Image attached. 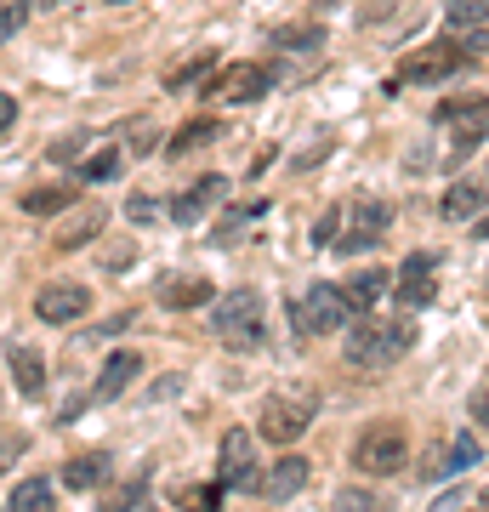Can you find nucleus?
Returning <instances> with one entry per match:
<instances>
[{
	"instance_id": "1",
	"label": "nucleus",
	"mask_w": 489,
	"mask_h": 512,
	"mask_svg": "<svg viewBox=\"0 0 489 512\" xmlns=\"http://www.w3.org/2000/svg\"><path fill=\"white\" fill-rule=\"evenodd\" d=\"M410 342H416V325L404 319V325H387V319H353V330H347V365H359V370H381V365H393V359H404L410 353Z\"/></svg>"
},
{
	"instance_id": "2",
	"label": "nucleus",
	"mask_w": 489,
	"mask_h": 512,
	"mask_svg": "<svg viewBox=\"0 0 489 512\" xmlns=\"http://www.w3.org/2000/svg\"><path fill=\"white\" fill-rule=\"evenodd\" d=\"M313 416H319V399H313L308 387H285V393H268V399H262L256 433L268 444H296L313 427Z\"/></svg>"
},
{
	"instance_id": "3",
	"label": "nucleus",
	"mask_w": 489,
	"mask_h": 512,
	"mask_svg": "<svg viewBox=\"0 0 489 512\" xmlns=\"http://www.w3.org/2000/svg\"><path fill=\"white\" fill-rule=\"evenodd\" d=\"M410 461V444H404V427L393 421H376V427H364L359 444H353V467L370 478H393Z\"/></svg>"
},
{
	"instance_id": "4",
	"label": "nucleus",
	"mask_w": 489,
	"mask_h": 512,
	"mask_svg": "<svg viewBox=\"0 0 489 512\" xmlns=\"http://www.w3.org/2000/svg\"><path fill=\"white\" fill-rule=\"evenodd\" d=\"M217 336L234 353H256L262 348V296L256 291H228L217 302Z\"/></svg>"
},
{
	"instance_id": "5",
	"label": "nucleus",
	"mask_w": 489,
	"mask_h": 512,
	"mask_svg": "<svg viewBox=\"0 0 489 512\" xmlns=\"http://www.w3.org/2000/svg\"><path fill=\"white\" fill-rule=\"evenodd\" d=\"M290 325L296 336H330V330L347 325V302H342V285H313L308 296L290 302Z\"/></svg>"
},
{
	"instance_id": "6",
	"label": "nucleus",
	"mask_w": 489,
	"mask_h": 512,
	"mask_svg": "<svg viewBox=\"0 0 489 512\" xmlns=\"http://www.w3.org/2000/svg\"><path fill=\"white\" fill-rule=\"evenodd\" d=\"M393 228V211L381 200H359L342 211V228H336V251L353 256V251H370V245H381V234Z\"/></svg>"
},
{
	"instance_id": "7",
	"label": "nucleus",
	"mask_w": 489,
	"mask_h": 512,
	"mask_svg": "<svg viewBox=\"0 0 489 512\" xmlns=\"http://www.w3.org/2000/svg\"><path fill=\"white\" fill-rule=\"evenodd\" d=\"M433 120H444L455 131V160H467L489 131V97H450V103H438Z\"/></svg>"
},
{
	"instance_id": "8",
	"label": "nucleus",
	"mask_w": 489,
	"mask_h": 512,
	"mask_svg": "<svg viewBox=\"0 0 489 512\" xmlns=\"http://www.w3.org/2000/svg\"><path fill=\"white\" fill-rule=\"evenodd\" d=\"M472 57L455 46V40H433V46H421L399 63V80H421V86H433V80H455V74H467Z\"/></svg>"
},
{
	"instance_id": "9",
	"label": "nucleus",
	"mask_w": 489,
	"mask_h": 512,
	"mask_svg": "<svg viewBox=\"0 0 489 512\" xmlns=\"http://www.w3.org/2000/svg\"><path fill=\"white\" fill-rule=\"evenodd\" d=\"M217 478L228 484V490H256V484H262V473H256V433H251V427H228V433H222Z\"/></svg>"
},
{
	"instance_id": "10",
	"label": "nucleus",
	"mask_w": 489,
	"mask_h": 512,
	"mask_svg": "<svg viewBox=\"0 0 489 512\" xmlns=\"http://www.w3.org/2000/svg\"><path fill=\"white\" fill-rule=\"evenodd\" d=\"M393 296H399L404 308H427V302L438 296V256L433 251L404 256L399 279H393Z\"/></svg>"
},
{
	"instance_id": "11",
	"label": "nucleus",
	"mask_w": 489,
	"mask_h": 512,
	"mask_svg": "<svg viewBox=\"0 0 489 512\" xmlns=\"http://www.w3.org/2000/svg\"><path fill=\"white\" fill-rule=\"evenodd\" d=\"M268 86H273V69H262V63H234L222 80L205 86V97H217V103H256Z\"/></svg>"
},
{
	"instance_id": "12",
	"label": "nucleus",
	"mask_w": 489,
	"mask_h": 512,
	"mask_svg": "<svg viewBox=\"0 0 489 512\" xmlns=\"http://www.w3.org/2000/svg\"><path fill=\"white\" fill-rule=\"evenodd\" d=\"M86 308H91V291L74 285V279H57V285H46L35 296V319H46V325H74Z\"/></svg>"
},
{
	"instance_id": "13",
	"label": "nucleus",
	"mask_w": 489,
	"mask_h": 512,
	"mask_svg": "<svg viewBox=\"0 0 489 512\" xmlns=\"http://www.w3.org/2000/svg\"><path fill=\"white\" fill-rule=\"evenodd\" d=\"M222 194H228V183H222V177H200L194 188H182L177 200H171V222H177V228H194V222H200L205 211L222 200Z\"/></svg>"
},
{
	"instance_id": "14",
	"label": "nucleus",
	"mask_w": 489,
	"mask_h": 512,
	"mask_svg": "<svg viewBox=\"0 0 489 512\" xmlns=\"http://www.w3.org/2000/svg\"><path fill=\"white\" fill-rule=\"evenodd\" d=\"M103 228H109V211H103V205H80V217H69L52 234V251H80V245H91Z\"/></svg>"
},
{
	"instance_id": "15",
	"label": "nucleus",
	"mask_w": 489,
	"mask_h": 512,
	"mask_svg": "<svg viewBox=\"0 0 489 512\" xmlns=\"http://www.w3.org/2000/svg\"><path fill=\"white\" fill-rule=\"evenodd\" d=\"M160 302L171 313H188V308H200V302H217V296H211V279H200V274H165Z\"/></svg>"
},
{
	"instance_id": "16",
	"label": "nucleus",
	"mask_w": 489,
	"mask_h": 512,
	"mask_svg": "<svg viewBox=\"0 0 489 512\" xmlns=\"http://www.w3.org/2000/svg\"><path fill=\"white\" fill-rule=\"evenodd\" d=\"M387 285H393V279H387V268H364V274H353V279L342 285L347 313H353V319H364V313H370L381 296H387Z\"/></svg>"
},
{
	"instance_id": "17",
	"label": "nucleus",
	"mask_w": 489,
	"mask_h": 512,
	"mask_svg": "<svg viewBox=\"0 0 489 512\" xmlns=\"http://www.w3.org/2000/svg\"><path fill=\"white\" fill-rule=\"evenodd\" d=\"M137 370H143V359H137V353H109V359H103V370H97V387H91V399H120V393H126L131 382H137Z\"/></svg>"
},
{
	"instance_id": "18",
	"label": "nucleus",
	"mask_w": 489,
	"mask_h": 512,
	"mask_svg": "<svg viewBox=\"0 0 489 512\" xmlns=\"http://www.w3.org/2000/svg\"><path fill=\"white\" fill-rule=\"evenodd\" d=\"M109 450H80V456H69L63 461V484H69V490H97V484H103V478H109Z\"/></svg>"
},
{
	"instance_id": "19",
	"label": "nucleus",
	"mask_w": 489,
	"mask_h": 512,
	"mask_svg": "<svg viewBox=\"0 0 489 512\" xmlns=\"http://www.w3.org/2000/svg\"><path fill=\"white\" fill-rule=\"evenodd\" d=\"M6 365H12V382H18V393H29V399H35L40 387H46V359H40V348H23V342H12V348H6Z\"/></svg>"
},
{
	"instance_id": "20",
	"label": "nucleus",
	"mask_w": 489,
	"mask_h": 512,
	"mask_svg": "<svg viewBox=\"0 0 489 512\" xmlns=\"http://www.w3.org/2000/svg\"><path fill=\"white\" fill-rule=\"evenodd\" d=\"M478 456H484V444H478V439H467V433H455V444L444 450V456H438V450L427 456V478L438 484V478H450V473H461V467H472Z\"/></svg>"
},
{
	"instance_id": "21",
	"label": "nucleus",
	"mask_w": 489,
	"mask_h": 512,
	"mask_svg": "<svg viewBox=\"0 0 489 512\" xmlns=\"http://www.w3.org/2000/svg\"><path fill=\"white\" fill-rule=\"evenodd\" d=\"M302 484H308V456H285V461H279V467H273L268 478H262V490H268L273 501H285V495H296Z\"/></svg>"
},
{
	"instance_id": "22",
	"label": "nucleus",
	"mask_w": 489,
	"mask_h": 512,
	"mask_svg": "<svg viewBox=\"0 0 489 512\" xmlns=\"http://www.w3.org/2000/svg\"><path fill=\"white\" fill-rule=\"evenodd\" d=\"M478 211H484V188L478 183H450V194H444V217L450 222H478Z\"/></svg>"
},
{
	"instance_id": "23",
	"label": "nucleus",
	"mask_w": 489,
	"mask_h": 512,
	"mask_svg": "<svg viewBox=\"0 0 489 512\" xmlns=\"http://www.w3.org/2000/svg\"><path fill=\"white\" fill-rule=\"evenodd\" d=\"M12 512H57V490L52 478H29L12 490Z\"/></svg>"
},
{
	"instance_id": "24",
	"label": "nucleus",
	"mask_w": 489,
	"mask_h": 512,
	"mask_svg": "<svg viewBox=\"0 0 489 512\" xmlns=\"http://www.w3.org/2000/svg\"><path fill=\"white\" fill-rule=\"evenodd\" d=\"M74 205V188H29L23 194V211L29 217H57V211H69Z\"/></svg>"
},
{
	"instance_id": "25",
	"label": "nucleus",
	"mask_w": 489,
	"mask_h": 512,
	"mask_svg": "<svg viewBox=\"0 0 489 512\" xmlns=\"http://www.w3.org/2000/svg\"><path fill=\"white\" fill-rule=\"evenodd\" d=\"M211 137H217V120H211V114H200V120H194V126H182L177 137H171V143H165V154H171V160H177V154H188V148L211 143Z\"/></svg>"
},
{
	"instance_id": "26",
	"label": "nucleus",
	"mask_w": 489,
	"mask_h": 512,
	"mask_svg": "<svg viewBox=\"0 0 489 512\" xmlns=\"http://www.w3.org/2000/svg\"><path fill=\"white\" fill-rule=\"evenodd\" d=\"M444 23L467 35V29H478V23H489V0H450V6H444Z\"/></svg>"
},
{
	"instance_id": "27",
	"label": "nucleus",
	"mask_w": 489,
	"mask_h": 512,
	"mask_svg": "<svg viewBox=\"0 0 489 512\" xmlns=\"http://www.w3.org/2000/svg\"><path fill=\"white\" fill-rule=\"evenodd\" d=\"M205 74H217V57H194L177 74H165V92H194V86H205Z\"/></svg>"
},
{
	"instance_id": "28",
	"label": "nucleus",
	"mask_w": 489,
	"mask_h": 512,
	"mask_svg": "<svg viewBox=\"0 0 489 512\" xmlns=\"http://www.w3.org/2000/svg\"><path fill=\"white\" fill-rule=\"evenodd\" d=\"M120 165H126L120 148H97V154L80 165V183H109V177H120Z\"/></svg>"
},
{
	"instance_id": "29",
	"label": "nucleus",
	"mask_w": 489,
	"mask_h": 512,
	"mask_svg": "<svg viewBox=\"0 0 489 512\" xmlns=\"http://www.w3.org/2000/svg\"><path fill=\"white\" fill-rule=\"evenodd\" d=\"M273 46H285V52H313V46H325V29H313V23H285V29H273Z\"/></svg>"
},
{
	"instance_id": "30",
	"label": "nucleus",
	"mask_w": 489,
	"mask_h": 512,
	"mask_svg": "<svg viewBox=\"0 0 489 512\" xmlns=\"http://www.w3.org/2000/svg\"><path fill=\"white\" fill-rule=\"evenodd\" d=\"M177 501L188 512H217L222 507V484H211V490H205V484H177Z\"/></svg>"
},
{
	"instance_id": "31",
	"label": "nucleus",
	"mask_w": 489,
	"mask_h": 512,
	"mask_svg": "<svg viewBox=\"0 0 489 512\" xmlns=\"http://www.w3.org/2000/svg\"><path fill=\"white\" fill-rule=\"evenodd\" d=\"M336 512H387V495H376V490H353V484H347V490L336 495Z\"/></svg>"
},
{
	"instance_id": "32",
	"label": "nucleus",
	"mask_w": 489,
	"mask_h": 512,
	"mask_svg": "<svg viewBox=\"0 0 489 512\" xmlns=\"http://www.w3.org/2000/svg\"><path fill=\"white\" fill-rule=\"evenodd\" d=\"M29 6H35V0H0V46L29 23Z\"/></svg>"
},
{
	"instance_id": "33",
	"label": "nucleus",
	"mask_w": 489,
	"mask_h": 512,
	"mask_svg": "<svg viewBox=\"0 0 489 512\" xmlns=\"http://www.w3.org/2000/svg\"><path fill=\"white\" fill-rule=\"evenodd\" d=\"M97 262H103V274H126L131 262H137V245L120 239V245H109V256H97Z\"/></svg>"
},
{
	"instance_id": "34",
	"label": "nucleus",
	"mask_w": 489,
	"mask_h": 512,
	"mask_svg": "<svg viewBox=\"0 0 489 512\" xmlns=\"http://www.w3.org/2000/svg\"><path fill=\"white\" fill-rule=\"evenodd\" d=\"M126 217L137 222V228H148V222L160 217V200H154V194H131V200H126Z\"/></svg>"
},
{
	"instance_id": "35",
	"label": "nucleus",
	"mask_w": 489,
	"mask_h": 512,
	"mask_svg": "<svg viewBox=\"0 0 489 512\" xmlns=\"http://www.w3.org/2000/svg\"><path fill=\"white\" fill-rule=\"evenodd\" d=\"M154 143H160V131H154V120H148V114H137V120H131V148H137V154H148Z\"/></svg>"
},
{
	"instance_id": "36",
	"label": "nucleus",
	"mask_w": 489,
	"mask_h": 512,
	"mask_svg": "<svg viewBox=\"0 0 489 512\" xmlns=\"http://www.w3.org/2000/svg\"><path fill=\"white\" fill-rule=\"evenodd\" d=\"M336 228H342V211H325L319 228H313V245H336Z\"/></svg>"
},
{
	"instance_id": "37",
	"label": "nucleus",
	"mask_w": 489,
	"mask_h": 512,
	"mask_svg": "<svg viewBox=\"0 0 489 512\" xmlns=\"http://www.w3.org/2000/svg\"><path fill=\"white\" fill-rule=\"evenodd\" d=\"M325 154H330V137H319L313 148H302V154H296V171H313V165L325 160Z\"/></svg>"
},
{
	"instance_id": "38",
	"label": "nucleus",
	"mask_w": 489,
	"mask_h": 512,
	"mask_svg": "<svg viewBox=\"0 0 489 512\" xmlns=\"http://www.w3.org/2000/svg\"><path fill=\"white\" fill-rule=\"evenodd\" d=\"M467 410H472V421H478V427L489 433V387H484V393H472V399H467Z\"/></svg>"
},
{
	"instance_id": "39",
	"label": "nucleus",
	"mask_w": 489,
	"mask_h": 512,
	"mask_svg": "<svg viewBox=\"0 0 489 512\" xmlns=\"http://www.w3.org/2000/svg\"><path fill=\"white\" fill-rule=\"evenodd\" d=\"M80 148H86V131H74V137L52 143V160H69V154H80Z\"/></svg>"
},
{
	"instance_id": "40",
	"label": "nucleus",
	"mask_w": 489,
	"mask_h": 512,
	"mask_svg": "<svg viewBox=\"0 0 489 512\" xmlns=\"http://www.w3.org/2000/svg\"><path fill=\"white\" fill-rule=\"evenodd\" d=\"M23 444H29V439H0V473H6V467L23 456Z\"/></svg>"
},
{
	"instance_id": "41",
	"label": "nucleus",
	"mask_w": 489,
	"mask_h": 512,
	"mask_svg": "<svg viewBox=\"0 0 489 512\" xmlns=\"http://www.w3.org/2000/svg\"><path fill=\"white\" fill-rule=\"evenodd\" d=\"M461 52H489V29H484V23H478V29H467V46H461Z\"/></svg>"
},
{
	"instance_id": "42",
	"label": "nucleus",
	"mask_w": 489,
	"mask_h": 512,
	"mask_svg": "<svg viewBox=\"0 0 489 512\" xmlns=\"http://www.w3.org/2000/svg\"><path fill=\"white\" fill-rule=\"evenodd\" d=\"M12 120H18V103H12V97L0 92V137H6V131H12Z\"/></svg>"
},
{
	"instance_id": "43",
	"label": "nucleus",
	"mask_w": 489,
	"mask_h": 512,
	"mask_svg": "<svg viewBox=\"0 0 489 512\" xmlns=\"http://www.w3.org/2000/svg\"><path fill=\"white\" fill-rule=\"evenodd\" d=\"M455 507H461V490H450L444 501H433V512H455Z\"/></svg>"
},
{
	"instance_id": "44",
	"label": "nucleus",
	"mask_w": 489,
	"mask_h": 512,
	"mask_svg": "<svg viewBox=\"0 0 489 512\" xmlns=\"http://www.w3.org/2000/svg\"><path fill=\"white\" fill-rule=\"evenodd\" d=\"M472 234H478V239H489V217H478V222H472Z\"/></svg>"
},
{
	"instance_id": "45",
	"label": "nucleus",
	"mask_w": 489,
	"mask_h": 512,
	"mask_svg": "<svg viewBox=\"0 0 489 512\" xmlns=\"http://www.w3.org/2000/svg\"><path fill=\"white\" fill-rule=\"evenodd\" d=\"M40 6H63V0H40Z\"/></svg>"
},
{
	"instance_id": "46",
	"label": "nucleus",
	"mask_w": 489,
	"mask_h": 512,
	"mask_svg": "<svg viewBox=\"0 0 489 512\" xmlns=\"http://www.w3.org/2000/svg\"><path fill=\"white\" fill-rule=\"evenodd\" d=\"M114 6H120V0H114Z\"/></svg>"
},
{
	"instance_id": "47",
	"label": "nucleus",
	"mask_w": 489,
	"mask_h": 512,
	"mask_svg": "<svg viewBox=\"0 0 489 512\" xmlns=\"http://www.w3.org/2000/svg\"><path fill=\"white\" fill-rule=\"evenodd\" d=\"M484 512H489V507H484Z\"/></svg>"
}]
</instances>
